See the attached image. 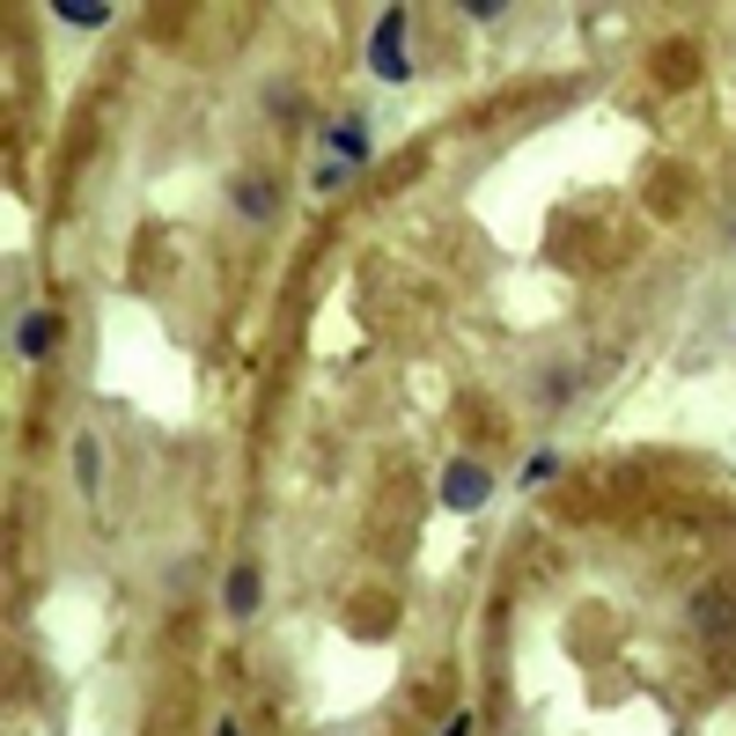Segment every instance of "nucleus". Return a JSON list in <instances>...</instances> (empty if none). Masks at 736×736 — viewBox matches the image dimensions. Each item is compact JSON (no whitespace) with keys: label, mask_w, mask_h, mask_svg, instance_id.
I'll use <instances>...</instances> for the list:
<instances>
[{"label":"nucleus","mask_w":736,"mask_h":736,"mask_svg":"<svg viewBox=\"0 0 736 736\" xmlns=\"http://www.w3.org/2000/svg\"><path fill=\"white\" fill-rule=\"evenodd\" d=\"M214 736H244V729H236V722H221V729H214Z\"/></svg>","instance_id":"12"},{"label":"nucleus","mask_w":736,"mask_h":736,"mask_svg":"<svg viewBox=\"0 0 736 736\" xmlns=\"http://www.w3.org/2000/svg\"><path fill=\"white\" fill-rule=\"evenodd\" d=\"M310 185H317V192H339V185H346V163H339V155H332V163H317V177H310Z\"/></svg>","instance_id":"9"},{"label":"nucleus","mask_w":736,"mask_h":736,"mask_svg":"<svg viewBox=\"0 0 736 736\" xmlns=\"http://www.w3.org/2000/svg\"><path fill=\"white\" fill-rule=\"evenodd\" d=\"M553 465H560V457H553V449H538V457H531V465H523V479H531V487H538V479H553Z\"/></svg>","instance_id":"10"},{"label":"nucleus","mask_w":736,"mask_h":736,"mask_svg":"<svg viewBox=\"0 0 736 736\" xmlns=\"http://www.w3.org/2000/svg\"><path fill=\"white\" fill-rule=\"evenodd\" d=\"M52 324H59V317H45V310H30V317H15V354H23V361L52 354Z\"/></svg>","instance_id":"3"},{"label":"nucleus","mask_w":736,"mask_h":736,"mask_svg":"<svg viewBox=\"0 0 736 736\" xmlns=\"http://www.w3.org/2000/svg\"><path fill=\"white\" fill-rule=\"evenodd\" d=\"M442 736H471V714H457V722H449V729H442Z\"/></svg>","instance_id":"11"},{"label":"nucleus","mask_w":736,"mask_h":736,"mask_svg":"<svg viewBox=\"0 0 736 736\" xmlns=\"http://www.w3.org/2000/svg\"><path fill=\"white\" fill-rule=\"evenodd\" d=\"M52 15H59V23H74V30H103V23H111V8H103V0H59Z\"/></svg>","instance_id":"5"},{"label":"nucleus","mask_w":736,"mask_h":736,"mask_svg":"<svg viewBox=\"0 0 736 736\" xmlns=\"http://www.w3.org/2000/svg\"><path fill=\"white\" fill-rule=\"evenodd\" d=\"M332 147H339V163H346V170H354V163L368 155V133H361V119H339V125H332Z\"/></svg>","instance_id":"6"},{"label":"nucleus","mask_w":736,"mask_h":736,"mask_svg":"<svg viewBox=\"0 0 736 736\" xmlns=\"http://www.w3.org/2000/svg\"><path fill=\"white\" fill-rule=\"evenodd\" d=\"M487 493H493V479H487V465H471V457H457V465L442 471V501H449L457 515H471Z\"/></svg>","instance_id":"1"},{"label":"nucleus","mask_w":736,"mask_h":736,"mask_svg":"<svg viewBox=\"0 0 736 736\" xmlns=\"http://www.w3.org/2000/svg\"><path fill=\"white\" fill-rule=\"evenodd\" d=\"M258 612V567H236V575H228V618H250Z\"/></svg>","instance_id":"4"},{"label":"nucleus","mask_w":736,"mask_h":736,"mask_svg":"<svg viewBox=\"0 0 736 736\" xmlns=\"http://www.w3.org/2000/svg\"><path fill=\"white\" fill-rule=\"evenodd\" d=\"M97 471H103V449L81 435V442H74V479H81V493H97Z\"/></svg>","instance_id":"8"},{"label":"nucleus","mask_w":736,"mask_h":736,"mask_svg":"<svg viewBox=\"0 0 736 736\" xmlns=\"http://www.w3.org/2000/svg\"><path fill=\"white\" fill-rule=\"evenodd\" d=\"M368 59H376V74H383V81H405V15H383V23H376V45H368Z\"/></svg>","instance_id":"2"},{"label":"nucleus","mask_w":736,"mask_h":736,"mask_svg":"<svg viewBox=\"0 0 736 736\" xmlns=\"http://www.w3.org/2000/svg\"><path fill=\"white\" fill-rule=\"evenodd\" d=\"M236 207H244L250 221H266L272 207H280V192H272V185H258V177H244V185H236Z\"/></svg>","instance_id":"7"}]
</instances>
